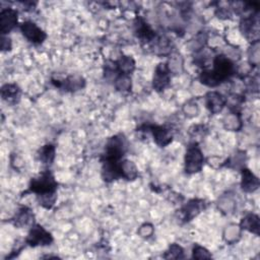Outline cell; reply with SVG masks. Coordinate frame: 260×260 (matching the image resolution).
<instances>
[{"label": "cell", "instance_id": "9a60e30c", "mask_svg": "<svg viewBox=\"0 0 260 260\" xmlns=\"http://www.w3.org/2000/svg\"><path fill=\"white\" fill-rule=\"evenodd\" d=\"M34 220H35L34 212L27 206L20 207L16 212L15 216L13 217V223L18 228H23L28 225L31 226L34 224Z\"/></svg>", "mask_w": 260, "mask_h": 260}, {"label": "cell", "instance_id": "603a6c76", "mask_svg": "<svg viewBox=\"0 0 260 260\" xmlns=\"http://www.w3.org/2000/svg\"><path fill=\"white\" fill-rule=\"evenodd\" d=\"M38 202L40 205H42L44 208L50 209L55 204V201L57 199V194H48L43 196H37Z\"/></svg>", "mask_w": 260, "mask_h": 260}, {"label": "cell", "instance_id": "44dd1931", "mask_svg": "<svg viewBox=\"0 0 260 260\" xmlns=\"http://www.w3.org/2000/svg\"><path fill=\"white\" fill-rule=\"evenodd\" d=\"M115 87L120 91H129L131 89L130 75L119 74L115 78Z\"/></svg>", "mask_w": 260, "mask_h": 260}, {"label": "cell", "instance_id": "277c9868", "mask_svg": "<svg viewBox=\"0 0 260 260\" xmlns=\"http://www.w3.org/2000/svg\"><path fill=\"white\" fill-rule=\"evenodd\" d=\"M204 156L196 142L191 143L185 154V172L187 174H196L202 170Z\"/></svg>", "mask_w": 260, "mask_h": 260}, {"label": "cell", "instance_id": "8992f818", "mask_svg": "<svg viewBox=\"0 0 260 260\" xmlns=\"http://www.w3.org/2000/svg\"><path fill=\"white\" fill-rule=\"evenodd\" d=\"M25 244L30 247L48 246L53 242L52 235L40 224H32L25 239Z\"/></svg>", "mask_w": 260, "mask_h": 260}, {"label": "cell", "instance_id": "7a4b0ae2", "mask_svg": "<svg viewBox=\"0 0 260 260\" xmlns=\"http://www.w3.org/2000/svg\"><path fill=\"white\" fill-rule=\"evenodd\" d=\"M57 186L58 183L56 182L53 174L49 170H46L30 180L27 192L35 193L37 196L56 194Z\"/></svg>", "mask_w": 260, "mask_h": 260}, {"label": "cell", "instance_id": "4fadbf2b", "mask_svg": "<svg viewBox=\"0 0 260 260\" xmlns=\"http://www.w3.org/2000/svg\"><path fill=\"white\" fill-rule=\"evenodd\" d=\"M205 104L210 113L217 114L224 108L226 99L217 91H209L205 95Z\"/></svg>", "mask_w": 260, "mask_h": 260}, {"label": "cell", "instance_id": "e0dca14e", "mask_svg": "<svg viewBox=\"0 0 260 260\" xmlns=\"http://www.w3.org/2000/svg\"><path fill=\"white\" fill-rule=\"evenodd\" d=\"M39 160L46 167H50L55 158V146L51 143L43 145L38 151Z\"/></svg>", "mask_w": 260, "mask_h": 260}, {"label": "cell", "instance_id": "6da1fadb", "mask_svg": "<svg viewBox=\"0 0 260 260\" xmlns=\"http://www.w3.org/2000/svg\"><path fill=\"white\" fill-rule=\"evenodd\" d=\"M236 69L234 63L223 55H217L213 59L212 69L203 70L199 80L206 86L215 87L234 75Z\"/></svg>", "mask_w": 260, "mask_h": 260}, {"label": "cell", "instance_id": "30bf717a", "mask_svg": "<svg viewBox=\"0 0 260 260\" xmlns=\"http://www.w3.org/2000/svg\"><path fill=\"white\" fill-rule=\"evenodd\" d=\"M134 32L143 43H149L155 40V31L141 16H137L134 21Z\"/></svg>", "mask_w": 260, "mask_h": 260}, {"label": "cell", "instance_id": "d6986e66", "mask_svg": "<svg viewBox=\"0 0 260 260\" xmlns=\"http://www.w3.org/2000/svg\"><path fill=\"white\" fill-rule=\"evenodd\" d=\"M122 178L128 181L135 180L138 176V171L133 161L128 159L122 160Z\"/></svg>", "mask_w": 260, "mask_h": 260}, {"label": "cell", "instance_id": "ffe728a7", "mask_svg": "<svg viewBox=\"0 0 260 260\" xmlns=\"http://www.w3.org/2000/svg\"><path fill=\"white\" fill-rule=\"evenodd\" d=\"M257 24V21L255 18L251 16L249 17H245L244 19H242L241 23H240V28L241 31L247 37V38H251L252 37V32H255V25Z\"/></svg>", "mask_w": 260, "mask_h": 260}, {"label": "cell", "instance_id": "2e32d148", "mask_svg": "<svg viewBox=\"0 0 260 260\" xmlns=\"http://www.w3.org/2000/svg\"><path fill=\"white\" fill-rule=\"evenodd\" d=\"M1 98L9 105H15L20 99V88L14 83H6L1 87Z\"/></svg>", "mask_w": 260, "mask_h": 260}, {"label": "cell", "instance_id": "9c48e42d", "mask_svg": "<svg viewBox=\"0 0 260 260\" xmlns=\"http://www.w3.org/2000/svg\"><path fill=\"white\" fill-rule=\"evenodd\" d=\"M52 83L64 91H77L84 87L85 80L79 75H70L65 79H52Z\"/></svg>", "mask_w": 260, "mask_h": 260}, {"label": "cell", "instance_id": "d4e9b609", "mask_svg": "<svg viewBox=\"0 0 260 260\" xmlns=\"http://www.w3.org/2000/svg\"><path fill=\"white\" fill-rule=\"evenodd\" d=\"M1 50L3 52L11 50V40L10 38L5 37V35H2L1 37Z\"/></svg>", "mask_w": 260, "mask_h": 260}, {"label": "cell", "instance_id": "52a82bcc", "mask_svg": "<svg viewBox=\"0 0 260 260\" xmlns=\"http://www.w3.org/2000/svg\"><path fill=\"white\" fill-rule=\"evenodd\" d=\"M20 30L24 38L34 45H41L47 38L46 32L32 21H24L20 24Z\"/></svg>", "mask_w": 260, "mask_h": 260}, {"label": "cell", "instance_id": "7c38bea8", "mask_svg": "<svg viewBox=\"0 0 260 260\" xmlns=\"http://www.w3.org/2000/svg\"><path fill=\"white\" fill-rule=\"evenodd\" d=\"M205 208V202L201 199H192L181 209L182 219L185 222L192 220Z\"/></svg>", "mask_w": 260, "mask_h": 260}, {"label": "cell", "instance_id": "5bb4252c", "mask_svg": "<svg viewBox=\"0 0 260 260\" xmlns=\"http://www.w3.org/2000/svg\"><path fill=\"white\" fill-rule=\"evenodd\" d=\"M241 176H242L241 187H242L243 191H245L247 193H251L258 189L259 180L249 169H246V168L242 169Z\"/></svg>", "mask_w": 260, "mask_h": 260}, {"label": "cell", "instance_id": "3957f363", "mask_svg": "<svg viewBox=\"0 0 260 260\" xmlns=\"http://www.w3.org/2000/svg\"><path fill=\"white\" fill-rule=\"evenodd\" d=\"M127 149L126 139L122 134L112 136L107 141L105 152L101 156V160L119 161L123 158Z\"/></svg>", "mask_w": 260, "mask_h": 260}, {"label": "cell", "instance_id": "cb8c5ba5", "mask_svg": "<svg viewBox=\"0 0 260 260\" xmlns=\"http://www.w3.org/2000/svg\"><path fill=\"white\" fill-rule=\"evenodd\" d=\"M193 258L195 259H205V258H211V254L208 252V250H206L204 247L201 246H194L193 248Z\"/></svg>", "mask_w": 260, "mask_h": 260}, {"label": "cell", "instance_id": "8fae6325", "mask_svg": "<svg viewBox=\"0 0 260 260\" xmlns=\"http://www.w3.org/2000/svg\"><path fill=\"white\" fill-rule=\"evenodd\" d=\"M17 24V11L13 8H3L0 12V31L2 35L10 32Z\"/></svg>", "mask_w": 260, "mask_h": 260}, {"label": "cell", "instance_id": "ba28073f", "mask_svg": "<svg viewBox=\"0 0 260 260\" xmlns=\"http://www.w3.org/2000/svg\"><path fill=\"white\" fill-rule=\"evenodd\" d=\"M171 82L170 68L167 63H159L154 70V75L152 79V86L156 91H161L166 89Z\"/></svg>", "mask_w": 260, "mask_h": 260}, {"label": "cell", "instance_id": "ac0fdd59", "mask_svg": "<svg viewBox=\"0 0 260 260\" xmlns=\"http://www.w3.org/2000/svg\"><path fill=\"white\" fill-rule=\"evenodd\" d=\"M241 228L253 233L255 235H259V230H260V222H259V217L258 215L254 214V213H249L246 216L243 217V219L241 220L240 223Z\"/></svg>", "mask_w": 260, "mask_h": 260}, {"label": "cell", "instance_id": "5b68a950", "mask_svg": "<svg viewBox=\"0 0 260 260\" xmlns=\"http://www.w3.org/2000/svg\"><path fill=\"white\" fill-rule=\"evenodd\" d=\"M139 131H145V132L151 133L153 140L160 147L168 146L173 140V134L171 130L164 126H158L153 124H143L139 127Z\"/></svg>", "mask_w": 260, "mask_h": 260}, {"label": "cell", "instance_id": "7402d4cb", "mask_svg": "<svg viewBox=\"0 0 260 260\" xmlns=\"http://www.w3.org/2000/svg\"><path fill=\"white\" fill-rule=\"evenodd\" d=\"M164 258L166 259H181L184 258V251L181 246L177 244H172L166 254L164 255Z\"/></svg>", "mask_w": 260, "mask_h": 260}]
</instances>
